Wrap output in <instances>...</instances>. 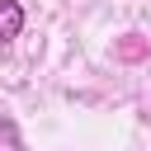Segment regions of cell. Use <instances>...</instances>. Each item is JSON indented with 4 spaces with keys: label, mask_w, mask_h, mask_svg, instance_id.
I'll return each mask as SVG.
<instances>
[{
    "label": "cell",
    "mask_w": 151,
    "mask_h": 151,
    "mask_svg": "<svg viewBox=\"0 0 151 151\" xmlns=\"http://www.w3.org/2000/svg\"><path fill=\"white\" fill-rule=\"evenodd\" d=\"M24 33V5L19 0H0V47H9Z\"/></svg>",
    "instance_id": "cell-1"
},
{
    "label": "cell",
    "mask_w": 151,
    "mask_h": 151,
    "mask_svg": "<svg viewBox=\"0 0 151 151\" xmlns=\"http://www.w3.org/2000/svg\"><path fill=\"white\" fill-rule=\"evenodd\" d=\"M0 151H24V142H19V127H14L9 118H0Z\"/></svg>",
    "instance_id": "cell-2"
}]
</instances>
